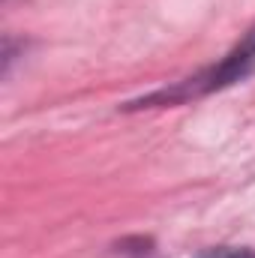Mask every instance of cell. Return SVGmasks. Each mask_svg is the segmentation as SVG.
<instances>
[{"label":"cell","mask_w":255,"mask_h":258,"mask_svg":"<svg viewBox=\"0 0 255 258\" xmlns=\"http://www.w3.org/2000/svg\"><path fill=\"white\" fill-rule=\"evenodd\" d=\"M195 258H255L252 249H237V246H210Z\"/></svg>","instance_id":"7a4b0ae2"},{"label":"cell","mask_w":255,"mask_h":258,"mask_svg":"<svg viewBox=\"0 0 255 258\" xmlns=\"http://www.w3.org/2000/svg\"><path fill=\"white\" fill-rule=\"evenodd\" d=\"M255 66V24L243 33V39L219 60V63L207 66L201 72H195L183 81H174L171 87H159L141 99H132L123 105V111H141V108H168V105H180L201 99L207 93H216L222 87H231L237 81H243Z\"/></svg>","instance_id":"6da1fadb"}]
</instances>
